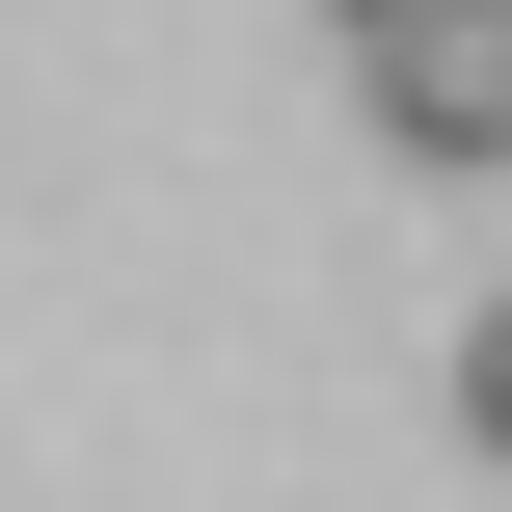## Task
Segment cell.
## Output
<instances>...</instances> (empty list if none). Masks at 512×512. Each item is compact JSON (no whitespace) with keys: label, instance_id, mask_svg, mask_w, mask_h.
<instances>
[{"label":"cell","instance_id":"cell-1","mask_svg":"<svg viewBox=\"0 0 512 512\" xmlns=\"http://www.w3.org/2000/svg\"><path fill=\"white\" fill-rule=\"evenodd\" d=\"M378 135H405V162H512V0H432V27L378 54Z\"/></svg>","mask_w":512,"mask_h":512},{"label":"cell","instance_id":"cell-2","mask_svg":"<svg viewBox=\"0 0 512 512\" xmlns=\"http://www.w3.org/2000/svg\"><path fill=\"white\" fill-rule=\"evenodd\" d=\"M459 432H486V459H512V297H486V324H459Z\"/></svg>","mask_w":512,"mask_h":512},{"label":"cell","instance_id":"cell-3","mask_svg":"<svg viewBox=\"0 0 512 512\" xmlns=\"http://www.w3.org/2000/svg\"><path fill=\"white\" fill-rule=\"evenodd\" d=\"M324 27H351V54H405V27H432V0H324Z\"/></svg>","mask_w":512,"mask_h":512}]
</instances>
